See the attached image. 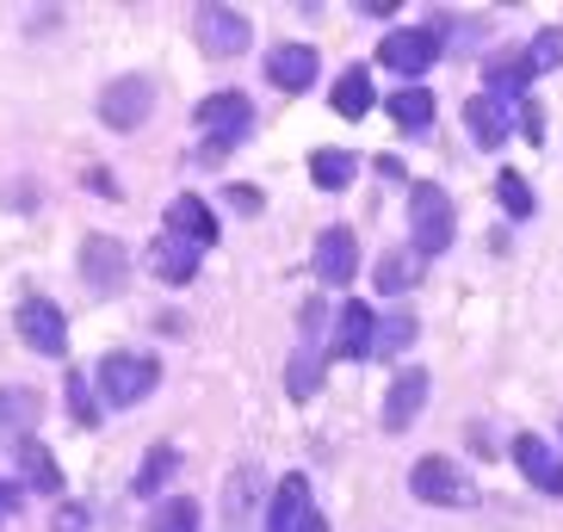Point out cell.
Here are the masks:
<instances>
[{"label": "cell", "mask_w": 563, "mask_h": 532, "mask_svg": "<svg viewBox=\"0 0 563 532\" xmlns=\"http://www.w3.org/2000/svg\"><path fill=\"white\" fill-rule=\"evenodd\" d=\"M81 279L87 291H124V279H131V254H124V242L118 235H87L81 242Z\"/></svg>", "instance_id": "cell-8"}, {"label": "cell", "mask_w": 563, "mask_h": 532, "mask_svg": "<svg viewBox=\"0 0 563 532\" xmlns=\"http://www.w3.org/2000/svg\"><path fill=\"white\" fill-rule=\"evenodd\" d=\"M409 489L421 501H433V508H477V483H471V470H464L459 458H446V452H428V458L409 470Z\"/></svg>", "instance_id": "cell-1"}, {"label": "cell", "mask_w": 563, "mask_h": 532, "mask_svg": "<svg viewBox=\"0 0 563 532\" xmlns=\"http://www.w3.org/2000/svg\"><path fill=\"white\" fill-rule=\"evenodd\" d=\"M13 322H19V334H25L32 353H63L68 347V322H63V310H56L51 298H25Z\"/></svg>", "instance_id": "cell-10"}, {"label": "cell", "mask_w": 563, "mask_h": 532, "mask_svg": "<svg viewBox=\"0 0 563 532\" xmlns=\"http://www.w3.org/2000/svg\"><path fill=\"white\" fill-rule=\"evenodd\" d=\"M514 465H520V477H527L532 489L563 496V458L539 440V433H520V440H514Z\"/></svg>", "instance_id": "cell-11"}, {"label": "cell", "mask_w": 563, "mask_h": 532, "mask_svg": "<svg viewBox=\"0 0 563 532\" xmlns=\"http://www.w3.org/2000/svg\"><path fill=\"white\" fill-rule=\"evenodd\" d=\"M230 204H242V211H261V192H254V186H230Z\"/></svg>", "instance_id": "cell-35"}, {"label": "cell", "mask_w": 563, "mask_h": 532, "mask_svg": "<svg viewBox=\"0 0 563 532\" xmlns=\"http://www.w3.org/2000/svg\"><path fill=\"white\" fill-rule=\"evenodd\" d=\"M520 56H527V68H532V75H545V68H558V63H563V25H545V32L532 37V44H527Z\"/></svg>", "instance_id": "cell-28"}, {"label": "cell", "mask_w": 563, "mask_h": 532, "mask_svg": "<svg viewBox=\"0 0 563 532\" xmlns=\"http://www.w3.org/2000/svg\"><path fill=\"white\" fill-rule=\"evenodd\" d=\"M51 532H87V508H81V501H63L56 520H51Z\"/></svg>", "instance_id": "cell-33"}, {"label": "cell", "mask_w": 563, "mask_h": 532, "mask_svg": "<svg viewBox=\"0 0 563 532\" xmlns=\"http://www.w3.org/2000/svg\"><path fill=\"white\" fill-rule=\"evenodd\" d=\"M37 415V390H0V428H25Z\"/></svg>", "instance_id": "cell-30"}, {"label": "cell", "mask_w": 563, "mask_h": 532, "mask_svg": "<svg viewBox=\"0 0 563 532\" xmlns=\"http://www.w3.org/2000/svg\"><path fill=\"white\" fill-rule=\"evenodd\" d=\"M316 51L310 44H279V51H266V81L279 87V93H303L316 81Z\"/></svg>", "instance_id": "cell-14"}, {"label": "cell", "mask_w": 563, "mask_h": 532, "mask_svg": "<svg viewBox=\"0 0 563 532\" xmlns=\"http://www.w3.org/2000/svg\"><path fill=\"white\" fill-rule=\"evenodd\" d=\"M285 390H291L298 402H310L316 390H322V359H316V353H298L291 372H285Z\"/></svg>", "instance_id": "cell-29"}, {"label": "cell", "mask_w": 563, "mask_h": 532, "mask_svg": "<svg viewBox=\"0 0 563 532\" xmlns=\"http://www.w3.org/2000/svg\"><path fill=\"white\" fill-rule=\"evenodd\" d=\"M19 465H25V483L32 489H44V496H56L63 489V477H56V458L44 440H19Z\"/></svg>", "instance_id": "cell-21"}, {"label": "cell", "mask_w": 563, "mask_h": 532, "mask_svg": "<svg viewBox=\"0 0 563 532\" xmlns=\"http://www.w3.org/2000/svg\"><path fill=\"white\" fill-rule=\"evenodd\" d=\"M13 508H19V483H0V520L13 514Z\"/></svg>", "instance_id": "cell-36"}, {"label": "cell", "mask_w": 563, "mask_h": 532, "mask_svg": "<svg viewBox=\"0 0 563 532\" xmlns=\"http://www.w3.org/2000/svg\"><path fill=\"white\" fill-rule=\"evenodd\" d=\"M390 118H397L409 136H421L433 124V93H428V87H402L397 100H390Z\"/></svg>", "instance_id": "cell-22"}, {"label": "cell", "mask_w": 563, "mask_h": 532, "mask_svg": "<svg viewBox=\"0 0 563 532\" xmlns=\"http://www.w3.org/2000/svg\"><path fill=\"white\" fill-rule=\"evenodd\" d=\"M378 291H409L415 279H421V254H409V248H384L378 254Z\"/></svg>", "instance_id": "cell-20"}, {"label": "cell", "mask_w": 563, "mask_h": 532, "mask_svg": "<svg viewBox=\"0 0 563 532\" xmlns=\"http://www.w3.org/2000/svg\"><path fill=\"white\" fill-rule=\"evenodd\" d=\"M266 532H329V520L316 514V496H310V477H279L273 489V514H266Z\"/></svg>", "instance_id": "cell-4"}, {"label": "cell", "mask_w": 563, "mask_h": 532, "mask_svg": "<svg viewBox=\"0 0 563 532\" xmlns=\"http://www.w3.org/2000/svg\"><path fill=\"white\" fill-rule=\"evenodd\" d=\"M464 131H471V143L477 149H501L514 131V118L501 100H489V93H477V100H464Z\"/></svg>", "instance_id": "cell-16"}, {"label": "cell", "mask_w": 563, "mask_h": 532, "mask_svg": "<svg viewBox=\"0 0 563 532\" xmlns=\"http://www.w3.org/2000/svg\"><path fill=\"white\" fill-rule=\"evenodd\" d=\"M483 81H489V100H520L527 93V81H532V68H527V56H489V68H483Z\"/></svg>", "instance_id": "cell-19"}, {"label": "cell", "mask_w": 563, "mask_h": 532, "mask_svg": "<svg viewBox=\"0 0 563 532\" xmlns=\"http://www.w3.org/2000/svg\"><path fill=\"white\" fill-rule=\"evenodd\" d=\"M415 347V317H378V329H372V353L378 359H397V353Z\"/></svg>", "instance_id": "cell-25"}, {"label": "cell", "mask_w": 563, "mask_h": 532, "mask_svg": "<svg viewBox=\"0 0 563 532\" xmlns=\"http://www.w3.org/2000/svg\"><path fill=\"white\" fill-rule=\"evenodd\" d=\"M150 112H155V81L150 75H118V81L100 93V118L112 124V131H136Z\"/></svg>", "instance_id": "cell-5"}, {"label": "cell", "mask_w": 563, "mask_h": 532, "mask_svg": "<svg viewBox=\"0 0 563 532\" xmlns=\"http://www.w3.org/2000/svg\"><path fill=\"white\" fill-rule=\"evenodd\" d=\"M150 532H199V501H192V496L162 501V508H155V520H150Z\"/></svg>", "instance_id": "cell-27"}, {"label": "cell", "mask_w": 563, "mask_h": 532, "mask_svg": "<svg viewBox=\"0 0 563 532\" xmlns=\"http://www.w3.org/2000/svg\"><path fill=\"white\" fill-rule=\"evenodd\" d=\"M162 384V366H155L150 353H106L100 359V402L106 409H131L143 402Z\"/></svg>", "instance_id": "cell-2"}, {"label": "cell", "mask_w": 563, "mask_h": 532, "mask_svg": "<svg viewBox=\"0 0 563 532\" xmlns=\"http://www.w3.org/2000/svg\"><path fill=\"white\" fill-rule=\"evenodd\" d=\"M409 223H415V254H446L452 248V199H446V186L415 180L409 186Z\"/></svg>", "instance_id": "cell-3"}, {"label": "cell", "mask_w": 563, "mask_h": 532, "mask_svg": "<svg viewBox=\"0 0 563 532\" xmlns=\"http://www.w3.org/2000/svg\"><path fill=\"white\" fill-rule=\"evenodd\" d=\"M496 192H501V204H508V217H532V186L520 180V174H508V167H501Z\"/></svg>", "instance_id": "cell-31"}, {"label": "cell", "mask_w": 563, "mask_h": 532, "mask_svg": "<svg viewBox=\"0 0 563 532\" xmlns=\"http://www.w3.org/2000/svg\"><path fill=\"white\" fill-rule=\"evenodd\" d=\"M249 37H254L249 13H235V7H199V44L211 56H242Z\"/></svg>", "instance_id": "cell-9"}, {"label": "cell", "mask_w": 563, "mask_h": 532, "mask_svg": "<svg viewBox=\"0 0 563 532\" xmlns=\"http://www.w3.org/2000/svg\"><path fill=\"white\" fill-rule=\"evenodd\" d=\"M199 131L211 136V149H230V143H242V136L254 131L249 93H211V100H199Z\"/></svg>", "instance_id": "cell-6"}, {"label": "cell", "mask_w": 563, "mask_h": 532, "mask_svg": "<svg viewBox=\"0 0 563 532\" xmlns=\"http://www.w3.org/2000/svg\"><path fill=\"white\" fill-rule=\"evenodd\" d=\"M298 329H303V341H316V334L329 329V310H322V303H303V317H298Z\"/></svg>", "instance_id": "cell-34"}, {"label": "cell", "mask_w": 563, "mask_h": 532, "mask_svg": "<svg viewBox=\"0 0 563 532\" xmlns=\"http://www.w3.org/2000/svg\"><path fill=\"white\" fill-rule=\"evenodd\" d=\"M174 470H180V452H174V446H150L143 470H136V496H155V489H162Z\"/></svg>", "instance_id": "cell-26"}, {"label": "cell", "mask_w": 563, "mask_h": 532, "mask_svg": "<svg viewBox=\"0 0 563 532\" xmlns=\"http://www.w3.org/2000/svg\"><path fill=\"white\" fill-rule=\"evenodd\" d=\"M150 273L162 285H192V279H199V248H192V242H180V235H155Z\"/></svg>", "instance_id": "cell-17"}, {"label": "cell", "mask_w": 563, "mask_h": 532, "mask_svg": "<svg viewBox=\"0 0 563 532\" xmlns=\"http://www.w3.org/2000/svg\"><path fill=\"white\" fill-rule=\"evenodd\" d=\"M372 329H378V310H372V303H347V310L334 317L329 353L334 359H365V353H372Z\"/></svg>", "instance_id": "cell-15"}, {"label": "cell", "mask_w": 563, "mask_h": 532, "mask_svg": "<svg viewBox=\"0 0 563 532\" xmlns=\"http://www.w3.org/2000/svg\"><path fill=\"white\" fill-rule=\"evenodd\" d=\"M433 56H440V37H433L428 25H409V32H390V37L378 44V63H384V68H397V75H402L409 87H415V81H421V75L433 68Z\"/></svg>", "instance_id": "cell-7"}, {"label": "cell", "mask_w": 563, "mask_h": 532, "mask_svg": "<svg viewBox=\"0 0 563 532\" xmlns=\"http://www.w3.org/2000/svg\"><path fill=\"white\" fill-rule=\"evenodd\" d=\"M353 167L360 162H353L347 149H316L310 155V180L322 186V192H341V186H353Z\"/></svg>", "instance_id": "cell-23"}, {"label": "cell", "mask_w": 563, "mask_h": 532, "mask_svg": "<svg viewBox=\"0 0 563 532\" xmlns=\"http://www.w3.org/2000/svg\"><path fill=\"white\" fill-rule=\"evenodd\" d=\"M421 409H428V372L409 366V372H397L390 397H384V433H402Z\"/></svg>", "instance_id": "cell-13"}, {"label": "cell", "mask_w": 563, "mask_h": 532, "mask_svg": "<svg viewBox=\"0 0 563 532\" xmlns=\"http://www.w3.org/2000/svg\"><path fill=\"white\" fill-rule=\"evenodd\" d=\"M167 235H180V242H192V248H211V242H217L211 204L192 199V192H180V199L167 204Z\"/></svg>", "instance_id": "cell-18"}, {"label": "cell", "mask_w": 563, "mask_h": 532, "mask_svg": "<svg viewBox=\"0 0 563 532\" xmlns=\"http://www.w3.org/2000/svg\"><path fill=\"white\" fill-rule=\"evenodd\" d=\"M63 384H68V402H75V421H81V428H93V421H100V402L87 397V384L75 378V372H68Z\"/></svg>", "instance_id": "cell-32"}, {"label": "cell", "mask_w": 563, "mask_h": 532, "mask_svg": "<svg viewBox=\"0 0 563 532\" xmlns=\"http://www.w3.org/2000/svg\"><path fill=\"white\" fill-rule=\"evenodd\" d=\"M316 273H322V285H353V273H360V248H353L347 223H334V230L316 235Z\"/></svg>", "instance_id": "cell-12"}, {"label": "cell", "mask_w": 563, "mask_h": 532, "mask_svg": "<svg viewBox=\"0 0 563 532\" xmlns=\"http://www.w3.org/2000/svg\"><path fill=\"white\" fill-rule=\"evenodd\" d=\"M334 112H341V118H365V112H372V75H365V68H347V75L334 81Z\"/></svg>", "instance_id": "cell-24"}]
</instances>
